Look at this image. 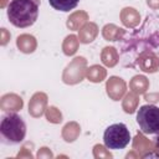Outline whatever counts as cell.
<instances>
[{
	"instance_id": "5",
	"label": "cell",
	"mask_w": 159,
	"mask_h": 159,
	"mask_svg": "<svg viewBox=\"0 0 159 159\" xmlns=\"http://www.w3.org/2000/svg\"><path fill=\"white\" fill-rule=\"evenodd\" d=\"M87 71V60L82 56L75 57L63 70L62 81L66 84H77L83 81Z\"/></svg>"
},
{
	"instance_id": "16",
	"label": "cell",
	"mask_w": 159,
	"mask_h": 159,
	"mask_svg": "<svg viewBox=\"0 0 159 159\" xmlns=\"http://www.w3.org/2000/svg\"><path fill=\"white\" fill-rule=\"evenodd\" d=\"M101 61L107 67H114L119 61V55L116 47L106 46L101 51Z\"/></svg>"
},
{
	"instance_id": "18",
	"label": "cell",
	"mask_w": 159,
	"mask_h": 159,
	"mask_svg": "<svg viewBox=\"0 0 159 159\" xmlns=\"http://www.w3.org/2000/svg\"><path fill=\"white\" fill-rule=\"evenodd\" d=\"M106 77H107V70H106L103 66L92 65V66L87 67L86 78H87L89 82L99 83V82H102L103 80H106Z\"/></svg>"
},
{
	"instance_id": "9",
	"label": "cell",
	"mask_w": 159,
	"mask_h": 159,
	"mask_svg": "<svg viewBox=\"0 0 159 159\" xmlns=\"http://www.w3.org/2000/svg\"><path fill=\"white\" fill-rule=\"evenodd\" d=\"M22 107H24V101L16 93H6L0 99V108L4 112H17Z\"/></svg>"
},
{
	"instance_id": "31",
	"label": "cell",
	"mask_w": 159,
	"mask_h": 159,
	"mask_svg": "<svg viewBox=\"0 0 159 159\" xmlns=\"http://www.w3.org/2000/svg\"><path fill=\"white\" fill-rule=\"evenodd\" d=\"M9 2H10V0H0V7H6L7 5H9Z\"/></svg>"
},
{
	"instance_id": "26",
	"label": "cell",
	"mask_w": 159,
	"mask_h": 159,
	"mask_svg": "<svg viewBox=\"0 0 159 159\" xmlns=\"http://www.w3.org/2000/svg\"><path fill=\"white\" fill-rule=\"evenodd\" d=\"M10 37H11L10 32H9L5 27H1V29H0V43H1V46H5V45L9 42Z\"/></svg>"
},
{
	"instance_id": "25",
	"label": "cell",
	"mask_w": 159,
	"mask_h": 159,
	"mask_svg": "<svg viewBox=\"0 0 159 159\" xmlns=\"http://www.w3.org/2000/svg\"><path fill=\"white\" fill-rule=\"evenodd\" d=\"M36 157L39 159H52L53 158V154H52V152L47 147H42V148L39 149Z\"/></svg>"
},
{
	"instance_id": "1",
	"label": "cell",
	"mask_w": 159,
	"mask_h": 159,
	"mask_svg": "<svg viewBox=\"0 0 159 159\" xmlns=\"http://www.w3.org/2000/svg\"><path fill=\"white\" fill-rule=\"evenodd\" d=\"M40 0H11L7 5V19L20 29L29 27L35 24L39 16Z\"/></svg>"
},
{
	"instance_id": "19",
	"label": "cell",
	"mask_w": 159,
	"mask_h": 159,
	"mask_svg": "<svg viewBox=\"0 0 159 159\" xmlns=\"http://www.w3.org/2000/svg\"><path fill=\"white\" fill-rule=\"evenodd\" d=\"M80 133H81V127H80V124H78L77 122H68V123H66V124L63 125L61 135H62V138H63L65 142L72 143V142H75V140L78 138Z\"/></svg>"
},
{
	"instance_id": "20",
	"label": "cell",
	"mask_w": 159,
	"mask_h": 159,
	"mask_svg": "<svg viewBox=\"0 0 159 159\" xmlns=\"http://www.w3.org/2000/svg\"><path fill=\"white\" fill-rule=\"evenodd\" d=\"M138 104H139V94H137L132 91L129 93H125V96L123 97V101H122V108L125 113L133 114L137 111Z\"/></svg>"
},
{
	"instance_id": "4",
	"label": "cell",
	"mask_w": 159,
	"mask_h": 159,
	"mask_svg": "<svg viewBox=\"0 0 159 159\" xmlns=\"http://www.w3.org/2000/svg\"><path fill=\"white\" fill-rule=\"evenodd\" d=\"M137 123L144 134L159 133V107L154 104L142 106L137 112Z\"/></svg>"
},
{
	"instance_id": "11",
	"label": "cell",
	"mask_w": 159,
	"mask_h": 159,
	"mask_svg": "<svg viewBox=\"0 0 159 159\" xmlns=\"http://www.w3.org/2000/svg\"><path fill=\"white\" fill-rule=\"evenodd\" d=\"M98 35V26L96 22L87 21L78 30V40L81 43H91L96 40Z\"/></svg>"
},
{
	"instance_id": "7",
	"label": "cell",
	"mask_w": 159,
	"mask_h": 159,
	"mask_svg": "<svg viewBox=\"0 0 159 159\" xmlns=\"http://www.w3.org/2000/svg\"><path fill=\"white\" fill-rule=\"evenodd\" d=\"M137 65L139 70L145 73H154L159 70V57L150 50H144L139 53L137 58Z\"/></svg>"
},
{
	"instance_id": "21",
	"label": "cell",
	"mask_w": 159,
	"mask_h": 159,
	"mask_svg": "<svg viewBox=\"0 0 159 159\" xmlns=\"http://www.w3.org/2000/svg\"><path fill=\"white\" fill-rule=\"evenodd\" d=\"M78 46H80V40H78V36L71 34V35H67L62 42V52L66 55V56H73L77 50H78Z\"/></svg>"
},
{
	"instance_id": "10",
	"label": "cell",
	"mask_w": 159,
	"mask_h": 159,
	"mask_svg": "<svg viewBox=\"0 0 159 159\" xmlns=\"http://www.w3.org/2000/svg\"><path fill=\"white\" fill-rule=\"evenodd\" d=\"M119 17H120L122 24H123L125 27H130V29L138 26L139 22H140V14L138 12L137 9L130 7V6L123 7V9L120 10Z\"/></svg>"
},
{
	"instance_id": "17",
	"label": "cell",
	"mask_w": 159,
	"mask_h": 159,
	"mask_svg": "<svg viewBox=\"0 0 159 159\" xmlns=\"http://www.w3.org/2000/svg\"><path fill=\"white\" fill-rule=\"evenodd\" d=\"M129 89L137 94H144L149 89V80L143 75H137L129 81Z\"/></svg>"
},
{
	"instance_id": "28",
	"label": "cell",
	"mask_w": 159,
	"mask_h": 159,
	"mask_svg": "<svg viewBox=\"0 0 159 159\" xmlns=\"http://www.w3.org/2000/svg\"><path fill=\"white\" fill-rule=\"evenodd\" d=\"M144 99L150 101V102H158L159 101V93H149V94L144 93Z\"/></svg>"
},
{
	"instance_id": "3",
	"label": "cell",
	"mask_w": 159,
	"mask_h": 159,
	"mask_svg": "<svg viewBox=\"0 0 159 159\" xmlns=\"http://www.w3.org/2000/svg\"><path fill=\"white\" fill-rule=\"evenodd\" d=\"M103 142L104 145L108 149L116 150V149H123L125 148L130 142V133L125 124L123 123H116L109 125L103 134Z\"/></svg>"
},
{
	"instance_id": "30",
	"label": "cell",
	"mask_w": 159,
	"mask_h": 159,
	"mask_svg": "<svg viewBox=\"0 0 159 159\" xmlns=\"http://www.w3.org/2000/svg\"><path fill=\"white\" fill-rule=\"evenodd\" d=\"M132 157H135V158H139L140 155H139V153H134V149H133V152H130V153H128V154L125 155V158H132Z\"/></svg>"
},
{
	"instance_id": "6",
	"label": "cell",
	"mask_w": 159,
	"mask_h": 159,
	"mask_svg": "<svg viewBox=\"0 0 159 159\" xmlns=\"http://www.w3.org/2000/svg\"><path fill=\"white\" fill-rule=\"evenodd\" d=\"M106 92L111 99L119 101L127 93V83L118 76H111L106 82Z\"/></svg>"
},
{
	"instance_id": "8",
	"label": "cell",
	"mask_w": 159,
	"mask_h": 159,
	"mask_svg": "<svg viewBox=\"0 0 159 159\" xmlns=\"http://www.w3.org/2000/svg\"><path fill=\"white\" fill-rule=\"evenodd\" d=\"M48 97L43 92H36L32 94L29 102V114L34 118H40L42 114H45L47 108V101Z\"/></svg>"
},
{
	"instance_id": "32",
	"label": "cell",
	"mask_w": 159,
	"mask_h": 159,
	"mask_svg": "<svg viewBox=\"0 0 159 159\" xmlns=\"http://www.w3.org/2000/svg\"><path fill=\"white\" fill-rule=\"evenodd\" d=\"M154 143H155V148H157V150L159 152V133H158V135L155 137V142H154Z\"/></svg>"
},
{
	"instance_id": "27",
	"label": "cell",
	"mask_w": 159,
	"mask_h": 159,
	"mask_svg": "<svg viewBox=\"0 0 159 159\" xmlns=\"http://www.w3.org/2000/svg\"><path fill=\"white\" fill-rule=\"evenodd\" d=\"M27 145H29V143H26V144L21 148V150L17 153L16 158H19V159H20V158H26V159H29V158L32 159V158H34V155L31 154V150L27 149Z\"/></svg>"
},
{
	"instance_id": "14",
	"label": "cell",
	"mask_w": 159,
	"mask_h": 159,
	"mask_svg": "<svg viewBox=\"0 0 159 159\" xmlns=\"http://www.w3.org/2000/svg\"><path fill=\"white\" fill-rule=\"evenodd\" d=\"M154 148H155V143H153L152 140L147 139L142 133H137V135L133 139V149H134V152L139 153V155L143 157L148 152L154 150Z\"/></svg>"
},
{
	"instance_id": "2",
	"label": "cell",
	"mask_w": 159,
	"mask_h": 159,
	"mask_svg": "<svg viewBox=\"0 0 159 159\" xmlns=\"http://www.w3.org/2000/svg\"><path fill=\"white\" fill-rule=\"evenodd\" d=\"M26 135V124L16 112H7L1 117L0 138L1 143L6 145H15L21 143Z\"/></svg>"
},
{
	"instance_id": "29",
	"label": "cell",
	"mask_w": 159,
	"mask_h": 159,
	"mask_svg": "<svg viewBox=\"0 0 159 159\" xmlns=\"http://www.w3.org/2000/svg\"><path fill=\"white\" fill-rule=\"evenodd\" d=\"M147 5L150 9H159V0H147Z\"/></svg>"
},
{
	"instance_id": "23",
	"label": "cell",
	"mask_w": 159,
	"mask_h": 159,
	"mask_svg": "<svg viewBox=\"0 0 159 159\" xmlns=\"http://www.w3.org/2000/svg\"><path fill=\"white\" fill-rule=\"evenodd\" d=\"M45 116H46V119L50 122V123H53V124H58L62 122V113L61 111L55 107V106H50L46 108V112H45Z\"/></svg>"
},
{
	"instance_id": "22",
	"label": "cell",
	"mask_w": 159,
	"mask_h": 159,
	"mask_svg": "<svg viewBox=\"0 0 159 159\" xmlns=\"http://www.w3.org/2000/svg\"><path fill=\"white\" fill-rule=\"evenodd\" d=\"M80 0H48V4L57 11L67 12L77 6Z\"/></svg>"
},
{
	"instance_id": "12",
	"label": "cell",
	"mask_w": 159,
	"mask_h": 159,
	"mask_svg": "<svg viewBox=\"0 0 159 159\" xmlns=\"http://www.w3.org/2000/svg\"><path fill=\"white\" fill-rule=\"evenodd\" d=\"M16 46L22 53H32L37 48V41L30 34H21L16 39Z\"/></svg>"
},
{
	"instance_id": "24",
	"label": "cell",
	"mask_w": 159,
	"mask_h": 159,
	"mask_svg": "<svg viewBox=\"0 0 159 159\" xmlns=\"http://www.w3.org/2000/svg\"><path fill=\"white\" fill-rule=\"evenodd\" d=\"M108 148L102 145V144H96L93 147V157L96 159H101V158H112L113 155L109 153V150H107Z\"/></svg>"
},
{
	"instance_id": "13",
	"label": "cell",
	"mask_w": 159,
	"mask_h": 159,
	"mask_svg": "<svg viewBox=\"0 0 159 159\" xmlns=\"http://www.w3.org/2000/svg\"><path fill=\"white\" fill-rule=\"evenodd\" d=\"M88 21V14L84 10H77L75 12H72L66 21V26L70 30H75L78 31L86 22Z\"/></svg>"
},
{
	"instance_id": "15",
	"label": "cell",
	"mask_w": 159,
	"mask_h": 159,
	"mask_svg": "<svg viewBox=\"0 0 159 159\" xmlns=\"http://www.w3.org/2000/svg\"><path fill=\"white\" fill-rule=\"evenodd\" d=\"M125 30L114 25V24H106L102 29V36L104 40L107 41H118L122 40V37L124 36Z\"/></svg>"
}]
</instances>
